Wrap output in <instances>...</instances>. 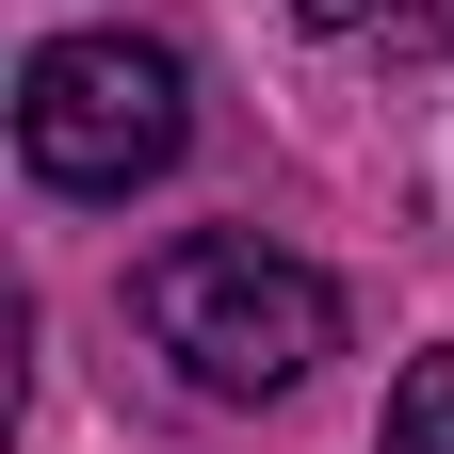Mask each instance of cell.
Instances as JSON below:
<instances>
[{
  "instance_id": "1",
  "label": "cell",
  "mask_w": 454,
  "mask_h": 454,
  "mask_svg": "<svg viewBox=\"0 0 454 454\" xmlns=\"http://www.w3.org/2000/svg\"><path fill=\"white\" fill-rule=\"evenodd\" d=\"M146 340L179 357L211 406H276V389H309V357H340V293L309 260H276L260 227H195V244H162L130 276Z\"/></svg>"
},
{
  "instance_id": "2",
  "label": "cell",
  "mask_w": 454,
  "mask_h": 454,
  "mask_svg": "<svg viewBox=\"0 0 454 454\" xmlns=\"http://www.w3.org/2000/svg\"><path fill=\"white\" fill-rule=\"evenodd\" d=\"M179 146H195V82H179L162 33H49L17 66V162L49 195H82V211L146 195Z\"/></svg>"
},
{
  "instance_id": "3",
  "label": "cell",
  "mask_w": 454,
  "mask_h": 454,
  "mask_svg": "<svg viewBox=\"0 0 454 454\" xmlns=\"http://www.w3.org/2000/svg\"><path fill=\"white\" fill-rule=\"evenodd\" d=\"M373 454H454V357H406V389H389Z\"/></svg>"
},
{
  "instance_id": "4",
  "label": "cell",
  "mask_w": 454,
  "mask_h": 454,
  "mask_svg": "<svg viewBox=\"0 0 454 454\" xmlns=\"http://www.w3.org/2000/svg\"><path fill=\"white\" fill-rule=\"evenodd\" d=\"M309 33H373V17H406V0H293Z\"/></svg>"
}]
</instances>
